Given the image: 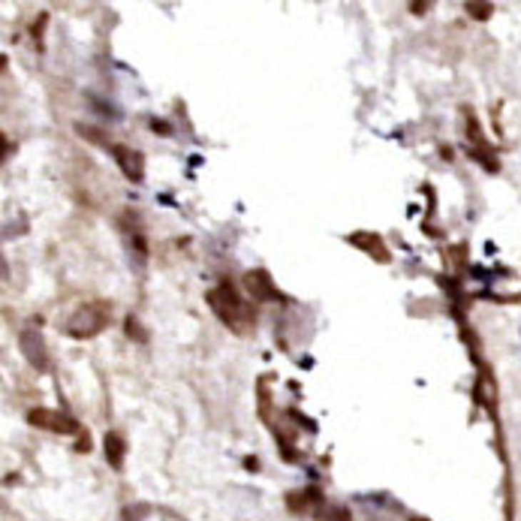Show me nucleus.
Segmentation results:
<instances>
[{
  "label": "nucleus",
  "instance_id": "obj_1",
  "mask_svg": "<svg viewBox=\"0 0 521 521\" xmlns=\"http://www.w3.org/2000/svg\"><path fill=\"white\" fill-rule=\"evenodd\" d=\"M108 320V308L106 305H88L76 313V320L70 323V332L79 338H91L100 332V325H106Z\"/></svg>",
  "mask_w": 521,
  "mask_h": 521
},
{
  "label": "nucleus",
  "instance_id": "obj_2",
  "mask_svg": "<svg viewBox=\"0 0 521 521\" xmlns=\"http://www.w3.org/2000/svg\"><path fill=\"white\" fill-rule=\"evenodd\" d=\"M208 301H211V308L221 313V320H226L229 325L232 323H238V317L244 313V305H241V298L229 290V286L223 283V286H217V290L208 295Z\"/></svg>",
  "mask_w": 521,
  "mask_h": 521
},
{
  "label": "nucleus",
  "instance_id": "obj_3",
  "mask_svg": "<svg viewBox=\"0 0 521 521\" xmlns=\"http://www.w3.org/2000/svg\"><path fill=\"white\" fill-rule=\"evenodd\" d=\"M31 422L39 425V428H49V431H61V434H70L76 431V425L66 419L64 413H54V410H31Z\"/></svg>",
  "mask_w": 521,
  "mask_h": 521
},
{
  "label": "nucleus",
  "instance_id": "obj_4",
  "mask_svg": "<svg viewBox=\"0 0 521 521\" xmlns=\"http://www.w3.org/2000/svg\"><path fill=\"white\" fill-rule=\"evenodd\" d=\"M115 154H118L121 169H124V172L133 178V181H139V178H142V157L136 154V151L124 148V145H118V148H115Z\"/></svg>",
  "mask_w": 521,
  "mask_h": 521
},
{
  "label": "nucleus",
  "instance_id": "obj_5",
  "mask_svg": "<svg viewBox=\"0 0 521 521\" xmlns=\"http://www.w3.org/2000/svg\"><path fill=\"white\" fill-rule=\"evenodd\" d=\"M244 286H248V293H251L256 301H265V298H271V295H274L271 283H268V278H265L263 271L248 274V278H244Z\"/></svg>",
  "mask_w": 521,
  "mask_h": 521
},
{
  "label": "nucleus",
  "instance_id": "obj_6",
  "mask_svg": "<svg viewBox=\"0 0 521 521\" xmlns=\"http://www.w3.org/2000/svg\"><path fill=\"white\" fill-rule=\"evenodd\" d=\"M21 347L27 353V359H31L36 368H46V355H43V340H39L36 332H24L21 335Z\"/></svg>",
  "mask_w": 521,
  "mask_h": 521
},
{
  "label": "nucleus",
  "instance_id": "obj_7",
  "mask_svg": "<svg viewBox=\"0 0 521 521\" xmlns=\"http://www.w3.org/2000/svg\"><path fill=\"white\" fill-rule=\"evenodd\" d=\"M106 452H108V461L115 464V467H121V455H124V443H121L118 434H108L106 437Z\"/></svg>",
  "mask_w": 521,
  "mask_h": 521
},
{
  "label": "nucleus",
  "instance_id": "obj_8",
  "mask_svg": "<svg viewBox=\"0 0 521 521\" xmlns=\"http://www.w3.org/2000/svg\"><path fill=\"white\" fill-rule=\"evenodd\" d=\"M467 9L473 12L476 19H488L491 16V4H467Z\"/></svg>",
  "mask_w": 521,
  "mask_h": 521
}]
</instances>
